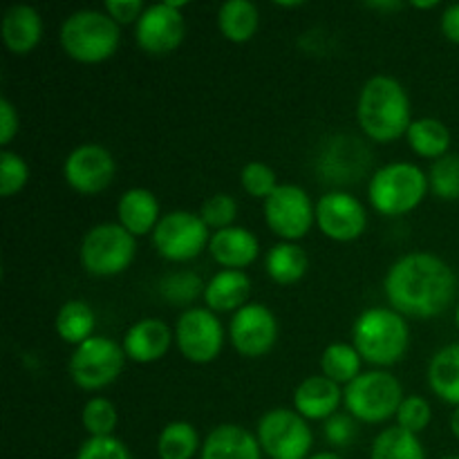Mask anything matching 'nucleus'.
<instances>
[{"label":"nucleus","mask_w":459,"mask_h":459,"mask_svg":"<svg viewBox=\"0 0 459 459\" xmlns=\"http://www.w3.org/2000/svg\"><path fill=\"white\" fill-rule=\"evenodd\" d=\"M325 439L332 446H350L357 439V421L350 412H336L325 421Z\"/></svg>","instance_id":"41"},{"label":"nucleus","mask_w":459,"mask_h":459,"mask_svg":"<svg viewBox=\"0 0 459 459\" xmlns=\"http://www.w3.org/2000/svg\"><path fill=\"white\" fill-rule=\"evenodd\" d=\"M61 48L72 61L97 65L117 54L121 43V27L97 9H79L63 21L58 31Z\"/></svg>","instance_id":"4"},{"label":"nucleus","mask_w":459,"mask_h":459,"mask_svg":"<svg viewBox=\"0 0 459 459\" xmlns=\"http://www.w3.org/2000/svg\"><path fill=\"white\" fill-rule=\"evenodd\" d=\"M202 451L200 433L188 421H170L157 437L160 459H193Z\"/></svg>","instance_id":"30"},{"label":"nucleus","mask_w":459,"mask_h":459,"mask_svg":"<svg viewBox=\"0 0 459 459\" xmlns=\"http://www.w3.org/2000/svg\"><path fill=\"white\" fill-rule=\"evenodd\" d=\"M251 296V278L238 269H222L215 273L204 290V303L211 312L222 314L245 307Z\"/></svg>","instance_id":"24"},{"label":"nucleus","mask_w":459,"mask_h":459,"mask_svg":"<svg viewBox=\"0 0 459 459\" xmlns=\"http://www.w3.org/2000/svg\"><path fill=\"white\" fill-rule=\"evenodd\" d=\"M206 282L195 272H173L166 273L157 285L161 299L178 307H186L195 303L200 296H204Z\"/></svg>","instance_id":"33"},{"label":"nucleus","mask_w":459,"mask_h":459,"mask_svg":"<svg viewBox=\"0 0 459 459\" xmlns=\"http://www.w3.org/2000/svg\"><path fill=\"white\" fill-rule=\"evenodd\" d=\"M307 459H343V457H341L339 453L325 451V453H316V455H309Z\"/></svg>","instance_id":"47"},{"label":"nucleus","mask_w":459,"mask_h":459,"mask_svg":"<svg viewBox=\"0 0 459 459\" xmlns=\"http://www.w3.org/2000/svg\"><path fill=\"white\" fill-rule=\"evenodd\" d=\"M439 27H442V34L446 36L451 43L459 45V3L448 4V7L444 9Z\"/></svg>","instance_id":"44"},{"label":"nucleus","mask_w":459,"mask_h":459,"mask_svg":"<svg viewBox=\"0 0 459 459\" xmlns=\"http://www.w3.org/2000/svg\"><path fill=\"white\" fill-rule=\"evenodd\" d=\"M370 459H426L420 435H412L399 426L381 430L372 442Z\"/></svg>","instance_id":"31"},{"label":"nucleus","mask_w":459,"mask_h":459,"mask_svg":"<svg viewBox=\"0 0 459 459\" xmlns=\"http://www.w3.org/2000/svg\"><path fill=\"white\" fill-rule=\"evenodd\" d=\"M372 9H402L403 3H368Z\"/></svg>","instance_id":"45"},{"label":"nucleus","mask_w":459,"mask_h":459,"mask_svg":"<svg viewBox=\"0 0 459 459\" xmlns=\"http://www.w3.org/2000/svg\"><path fill=\"white\" fill-rule=\"evenodd\" d=\"M260 448L269 459H307L314 435L307 420L290 408H272L255 429Z\"/></svg>","instance_id":"9"},{"label":"nucleus","mask_w":459,"mask_h":459,"mask_svg":"<svg viewBox=\"0 0 459 459\" xmlns=\"http://www.w3.org/2000/svg\"><path fill=\"white\" fill-rule=\"evenodd\" d=\"M0 36H3L4 48L16 56H25L43 39V18L39 9L31 4H12L3 13L0 22Z\"/></svg>","instance_id":"21"},{"label":"nucleus","mask_w":459,"mask_h":459,"mask_svg":"<svg viewBox=\"0 0 459 459\" xmlns=\"http://www.w3.org/2000/svg\"><path fill=\"white\" fill-rule=\"evenodd\" d=\"M406 139L411 151L424 160H442L451 148V130L444 121L435 119V117H421V119L412 121Z\"/></svg>","instance_id":"26"},{"label":"nucleus","mask_w":459,"mask_h":459,"mask_svg":"<svg viewBox=\"0 0 459 459\" xmlns=\"http://www.w3.org/2000/svg\"><path fill=\"white\" fill-rule=\"evenodd\" d=\"M429 184L435 197L444 202L459 200V155H444L433 161L429 170Z\"/></svg>","instance_id":"35"},{"label":"nucleus","mask_w":459,"mask_h":459,"mask_svg":"<svg viewBox=\"0 0 459 459\" xmlns=\"http://www.w3.org/2000/svg\"><path fill=\"white\" fill-rule=\"evenodd\" d=\"M264 222L282 242H299L316 224V204L299 184H281L264 200Z\"/></svg>","instance_id":"11"},{"label":"nucleus","mask_w":459,"mask_h":459,"mask_svg":"<svg viewBox=\"0 0 459 459\" xmlns=\"http://www.w3.org/2000/svg\"><path fill=\"white\" fill-rule=\"evenodd\" d=\"M357 121L363 134L377 143L406 137L415 121L411 117V97L406 88L388 74L368 79L357 99Z\"/></svg>","instance_id":"2"},{"label":"nucleus","mask_w":459,"mask_h":459,"mask_svg":"<svg viewBox=\"0 0 459 459\" xmlns=\"http://www.w3.org/2000/svg\"><path fill=\"white\" fill-rule=\"evenodd\" d=\"M161 220L160 200L148 188H130L117 202V222L134 238L155 231Z\"/></svg>","instance_id":"23"},{"label":"nucleus","mask_w":459,"mask_h":459,"mask_svg":"<svg viewBox=\"0 0 459 459\" xmlns=\"http://www.w3.org/2000/svg\"><path fill=\"white\" fill-rule=\"evenodd\" d=\"M211 229L193 211H170L161 215L152 231V247L169 263H188L209 249Z\"/></svg>","instance_id":"10"},{"label":"nucleus","mask_w":459,"mask_h":459,"mask_svg":"<svg viewBox=\"0 0 459 459\" xmlns=\"http://www.w3.org/2000/svg\"><path fill=\"white\" fill-rule=\"evenodd\" d=\"M352 345L363 361L390 368L402 361L411 348V327L406 316L393 307H370L361 312L352 327Z\"/></svg>","instance_id":"3"},{"label":"nucleus","mask_w":459,"mask_h":459,"mask_svg":"<svg viewBox=\"0 0 459 459\" xmlns=\"http://www.w3.org/2000/svg\"><path fill=\"white\" fill-rule=\"evenodd\" d=\"M200 459H263V448L245 426L220 424L202 442Z\"/></svg>","instance_id":"20"},{"label":"nucleus","mask_w":459,"mask_h":459,"mask_svg":"<svg viewBox=\"0 0 459 459\" xmlns=\"http://www.w3.org/2000/svg\"><path fill=\"white\" fill-rule=\"evenodd\" d=\"M343 403V390L325 375L300 381L294 390V411L307 421H327Z\"/></svg>","instance_id":"18"},{"label":"nucleus","mask_w":459,"mask_h":459,"mask_svg":"<svg viewBox=\"0 0 459 459\" xmlns=\"http://www.w3.org/2000/svg\"><path fill=\"white\" fill-rule=\"evenodd\" d=\"M117 164L112 152L101 143H81L72 148L63 161V178L72 191L81 195H97L112 184Z\"/></svg>","instance_id":"14"},{"label":"nucleus","mask_w":459,"mask_h":459,"mask_svg":"<svg viewBox=\"0 0 459 459\" xmlns=\"http://www.w3.org/2000/svg\"><path fill=\"white\" fill-rule=\"evenodd\" d=\"M30 182V166L18 152L4 148L0 152V195L13 197Z\"/></svg>","instance_id":"37"},{"label":"nucleus","mask_w":459,"mask_h":459,"mask_svg":"<svg viewBox=\"0 0 459 459\" xmlns=\"http://www.w3.org/2000/svg\"><path fill=\"white\" fill-rule=\"evenodd\" d=\"M175 341V332L161 318H142L126 332L124 352L133 363H155L169 352Z\"/></svg>","instance_id":"19"},{"label":"nucleus","mask_w":459,"mask_h":459,"mask_svg":"<svg viewBox=\"0 0 459 459\" xmlns=\"http://www.w3.org/2000/svg\"><path fill=\"white\" fill-rule=\"evenodd\" d=\"M94 325H97V318H94L92 307H90L85 300L72 299L67 303L61 305V309L56 312V334L65 341L67 345H81L83 341L92 339L94 336Z\"/></svg>","instance_id":"29"},{"label":"nucleus","mask_w":459,"mask_h":459,"mask_svg":"<svg viewBox=\"0 0 459 459\" xmlns=\"http://www.w3.org/2000/svg\"><path fill=\"white\" fill-rule=\"evenodd\" d=\"M455 323H457V327H459V305H457V309H455Z\"/></svg>","instance_id":"49"},{"label":"nucleus","mask_w":459,"mask_h":459,"mask_svg":"<svg viewBox=\"0 0 459 459\" xmlns=\"http://www.w3.org/2000/svg\"><path fill=\"white\" fill-rule=\"evenodd\" d=\"M200 218L213 231H222V229L236 227L238 218V202L233 200L229 193H215V195L206 197L200 206Z\"/></svg>","instance_id":"36"},{"label":"nucleus","mask_w":459,"mask_h":459,"mask_svg":"<svg viewBox=\"0 0 459 459\" xmlns=\"http://www.w3.org/2000/svg\"><path fill=\"white\" fill-rule=\"evenodd\" d=\"M370 166V151L366 143L350 134H336L321 146L316 173L330 184H352L363 178Z\"/></svg>","instance_id":"17"},{"label":"nucleus","mask_w":459,"mask_h":459,"mask_svg":"<svg viewBox=\"0 0 459 459\" xmlns=\"http://www.w3.org/2000/svg\"><path fill=\"white\" fill-rule=\"evenodd\" d=\"M108 16L117 22V25H137V21L142 18V13L146 12L142 0H106L103 4Z\"/></svg>","instance_id":"42"},{"label":"nucleus","mask_w":459,"mask_h":459,"mask_svg":"<svg viewBox=\"0 0 459 459\" xmlns=\"http://www.w3.org/2000/svg\"><path fill=\"white\" fill-rule=\"evenodd\" d=\"M240 184L245 188V193H249L251 197H258L263 202L281 186L276 182L273 169H269L263 161H249V164H245V169L240 173Z\"/></svg>","instance_id":"39"},{"label":"nucleus","mask_w":459,"mask_h":459,"mask_svg":"<svg viewBox=\"0 0 459 459\" xmlns=\"http://www.w3.org/2000/svg\"><path fill=\"white\" fill-rule=\"evenodd\" d=\"M384 291L390 307L402 316L435 318L455 300L457 278L439 255L412 251L388 269Z\"/></svg>","instance_id":"1"},{"label":"nucleus","mask_w":459,"mask_h":459,"mask_svg":"<svg viewBox=\"0 0 459 459\" xmlns=\"http://www.w3.org/2000/svg\"><path fill=\"white\" fill-rule=\"evenodd\" d=\"M429 173L411 161H390L377 169L368 184L372 209L381 215L397 218L415 211L429 195Z\"/></svg>","instance_id":"5"},{"label":"nucleus","mask_w":459,"mask_h":459,"mask_svg":"<svg viewBox=\"0 0 459 459\" xmlns=\"http://www.w3.org/2000/svg\"><path fill=\"white\" fill-rule=\"evenodd\" d=\"M437 0H430V3H412V7H417V9H433V7H437Z\"/></svg>","instance_id":"48"},{"label":"nucleus","mask_w":459,"mask_h":459,"mask_svg":"<svg viewBox=\"0 0 459 459\" xmlns=\"http://www.w3.org/2000/svg\"><path fill=\"white\" fill-rule=\"evenodd\" d=\"M307 254L296 242H278L264 258V272L278 285H296L307 273Z\"/></svg>","instance_id":"27"},{"label":"nucleus","mask_w":459,"mask_h":459,"mask_svg":"<svg viewBox=\"0 0 459 459\" xmlns=\"http://www.w3.org/2000/svg\"><path fill=\"white\" fill-rule=\"evenodd\" d=\"M433 421V408L420 394H411V397H403L402 406L397 411V426L399 429L408 430L412 435L424 433L426 429Z\"/></svg>","instance_id":"38"},{"label":"nucleus","mask_w":459,"mask_h":459,"mask_svg":"<svg viewBox=\"0 0 459 459\" xmlns=\"http://www.w3.org/2000/svg\"><path fill=\"white\" fill-rule=\"evenodd\" d=\"M451 430H453V435L459 439V406L453 411V415H451Z\"/></svg>","instance_id":"46"},{"label":"nucleus","mask_w":459,"mask_h":459,"mask_svg":"<svg viewBox=\"0 0 459 459\" xmlns=\"http://www.w3.org/2000/svg\"><path fill=\"white\" fill-rule=\"evenodd\" d=\"M316 227L334 242H354L368 227L361 202L345 191H330L316 202Z\"/></svg>","instance_id":"16"},{"label":"nucleus","mask_w":459,"mask_h":459,"mask_svg":"<svg viewBox=\"0 0 459 459\" xmlns=\"http://www.w3.org/2000/svg\"><path fill=\"white\" fill-rule=\"evenodd\" d=\"M126 352L124 345L108 336H92L76 345L72 352L67 372L76 388L88 390H103L115 384L126 368Z\"/></svg>","instance_id":"8"},{"label":"nucleus","mask_w":459,"mask_h":459,"mask_svg":"<svg viewBox=\"0 0 459 459\" xmlns=\"http://www.w3.org/2000/svg\"><path fill=\"white\" fill-rule=\"evenodd\" d=\"M175 343L186 361L206 366L220 357L224 345V327L218 314L209 307H188L175 325Z\"/></svg>","instance_id":"12"},{"label":"nucleus","mask_w":459,"mask_h":459,"mask_svg":"<svg viewBox=\"0 0 459 459\" xmlns=\"http://www.w3.org/2000/svg\"><path fill=\"white\" fill-rule=\"evenodd\" d=\"M76 459H133L128 446L121 439L112 437H88L76 451Z\"/></svg>","instance_id":"40"},{"label":"nucleus","mask_w":459,"mask_h":459,"mask_svg":"<svg viewBox=\"0 0 459 459\" xmlns=\"http://www.w3.org/2000/svg\"><path fill=\"white\" fill-rule=\"evenodd\" d=\"M209 254L220 267L245 272L260 255V242L249 229L229 227L211 236Z\"/></svg>","instance_id":"22"},{"label":"nucleus","mask_w":459,"mask_h":459,"mask_svg":"<svg viewBox=\"0 0 459 459\" xmlns=\"http://www.w3.org/2000/svg\"><path fill=\"white\" fill-rule=\"evenodd\" d=\"M260 25L258 7L249 0H227L218 9V30L229 43H249Z\"/></svg>","instance_id":"25"},{"label":"nucleus","mask_w":459,"mask_h":459,"mask_svg":"<svg viewBox=\"0 0 459 459\" xmlns=\"http://www.w3.org/2000/svg\"><path fill=\"white\" fill-rule=\"evenodd\" d=\"M18 110L7 97L0 99V143L4 148L12 143V139L18 134Z\"/></svg>","instance_id":"43"},{"label":"nucleus","mask_w":459,"mask_h":459,"mask_svg":"<svg viewBox=\"0 0 459 459\" xmlns=\"http://www.w3.org/2000/svg\"><path fill=\"white\" fill-rule=\"evenodd\" d=\"M442 459H459V455H448V457H442Z\"/></svg>","instance_id":"50"},{"label":"nucleus","mask_w":459,"mask_h":459,"mask_svg":"<svg viewBox=\"0 0 459 459\" xmlns=\"http://www.w3.org/2000/svg\"><path fill=\"white\" fill-rule=\"evenodd\" d=\"M137 254V238L119 222H103L90 229L81 240L79 258L90 276L112 278L124 273Z\"/></svg>","instance_id":"7"},{"label":"nucleus","mask_w":459,"mask_h":459,"mask_svg":"<svg viewBox=\"0 0 459 459\" xmlns=\"http://www.w3.org/2000/svg\"><path fill=\"white\" fill-rule=\"evenodd\" d=\"M182 7L184 3H175V0L146 7L134 25L137 48L151 56H169L170 52H175L186 36Z\"/></svg>","instance_id":"13"},{"label":"nucleus","mask_w":459,"mask_h":459,"mask_svg":"<svg viewBox=\"0 0 459 459\" xmlns=\"http://www.w3.org/2000/svg\"><path fill=\"white\" fill-rule=\"evenodd\" d=\"M229 339L238 354L260 359L273 350L278 341V321L272 309L263 303H247L233 314L229 323Z\"/></svg>","instance_id":"15"},{"label":"nucleus","mask_w":459,"mask_h":459,"mask_svg":"<svg viewBox=\"0 0 459 459\" xmlns=\"http://www.w3.org/2000/svg\"><path fill=\"white\" fill-rule=\"evenodd\" d=\"M361 354L350 343H332L321 354V370L339 385H350L361 375Z\"/></svg>","instance_id":"32"},{"label":"nucleus","mask_w":459,"mask_h":459,"mask_svg":"<svg viewBox=\"0 0 459 459\" xmlns=\"http://www.w3.org/2000/svg\"><path fill=\"white\" fill-rule=\"evenodd\" d=\"M81 424H83L88 437H112L117 424H119V412L110 399L92 397L85 402L83 411H81Z\"/></svg>","instance_id":"34"},{"label":"nucleus","mask_w":459,"mask_h":459,"mask_svg":"<svg viewBox=\"0 0 459 459\" xmlns=\"http://www.w3.org/2000/svg\"><path fill=\"white\" fill-rule=\"evenodd\" d=\"M429 385L442 402L459 406V343L446 345L430 359Z\"/></svg>","instance_id":"28"},{"label":"nucleus","mask_w":459,"mask_h":459,"mask_svg":"<svg viewBox=\"0 0 459 459\" xmlns=\"http://www.w3.org/2000/svg\"><path fill=\"white\" fill-rule=\"evenodd\" d=\"M403 402V385L385 370L361 372L343 388V403L354 420L363 424H384L397 417Z\"/></svg>","instance_id":"6"}]
</instances>
